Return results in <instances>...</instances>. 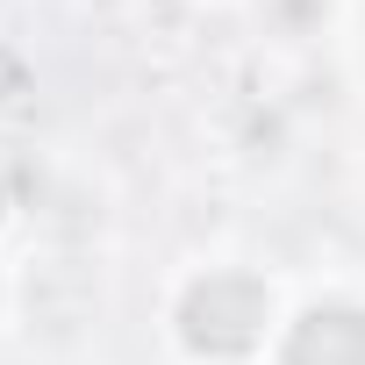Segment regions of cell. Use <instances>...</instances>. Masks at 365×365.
Masks as SVG:
<instances>
[{
    "mask_svg": "<svg viewBox=\"0 0 365 365\" xmlns=\"http://www.w3.org/2000/svg\"><path fill=\"white\" fill-rule=\"evenodd\" d=\"M265 315H272V301H265V287L244 279V272H208V279L187 287V301H179V329H187V344L208 351V358L251 351V344L265 336Z\"/></svg>",
    "mask_w": 365,
    "mask_h": 365,
    "instance_id": "1",
    "label": "cell"
},
{
    "mask_svg": "<svg viewBox=\"0 0 365 365\" xmlns=\"http://www.w3.org/2000/svg\"><path fill=\"white\" fill-rule=\"evenodd\" d=\"M279 365H365V308H308L287 329Z\"/></svg>",
    "mask_w": 365,
    "mask_h": 365,
    "instance_id": "2",
    "label": "cell"
}]
</instances>
